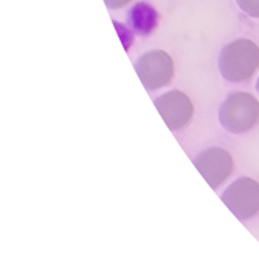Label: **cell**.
<instances>
[{"instance_id":"obj_1","label":"cell","mask_w":259,"mask_h":259,"mask_svg":"<svg viewBox=\"0 0 259 259\" xmlns=\"http://www.w3.org/2000/svg\"><path fill=\"white\" fill-rule=\"evenodd\" d=\"M219 72L225 81H248L259 68V47L250 39H236L219 55Z\"/></svg>"},{"instance_id":"obj_2","label":"cell","mask_w":259,"mask_h":259,"mask_svg":"<svg viewBox=\"0 0 259 259\" xmlns=\"http://www.w3.org/2000/svg\"><path fill=\"white\" fill-rule=\"evenodd\" d=\"M219 123L230 134H245L259 123V101L247 92L231 93L219 109Z\"/></svg>"},{"instance_id":"obj_3","label":"cell","mask_w":259,"mask_h":259,"mask_svg":"<svg viewBox=\"0 0 259 259\" xmlns=\"http://www.w3.org/2000/svg\"><path fill=\"white\" fill-rule=\"evenodd\" d=\"M134 67L148 92L166 87L174 78L172 58L164 50H149L143 53L135 61Z\"/></svg>"},{"instance_id":"obj_4","label":"cell","mask_w":259,"mask_h":259,"mask_svg":"<svg viewBox=\"0 0 259 259\" xmlns=\"http://www.w3.org/2000/svg\"><path fill=\"white\" fill-rule=\"evenodd\" d=\"M222 202L241 221L259 213V183L250 177H241L230 183L222 194Z\"/></svg>"},{"instance_id":"obj_5","label":"cell","mask_w":259,"mask_h":259,"mask_svg":"<svg viewBox=\"0 0 259 259\" xmlns=\"http://www.w3.org/2000/svg\"><path fill=\"white\" fill-rule=\"evenodd\" d=\"M196 169L202 174L206 183L218 190V188L231 176L234 169V161L231 154L219 146H211L199 152L194 160Z\"/></svg>"},{"instance_id":"obj_6","label":"cell","mask_w":259,"mask_h":259,"mask_svg":"<svg viewBox=\"0 0 259 259\" xmlns=\"http://www.w3.org/2000/svg\"><path fill=\"white\" fill-rule=\"evenodd\" d=\"M155 109L171 131H182L194 118V104L186 93L169 90L154 101Z\"/></svg>"},{"instance_id":"obj_7","label":"cell","mask_w":259,"mask_h":259,"mask_svg":"<svg viewBox=\"0 0 259 259\" xmlns=\"http://www.w3.org/2000/svg\"><path fill=\"white\" fill-rule=\"evenodd\" d=\"M127 23L134 31L149 34L157 27V13L146 4H138L131 10Z\"/></svg>"},{"instance_id":"obj_8","label":"cell","mask_w":259,"mask_h":259,"mask_svg":"<svg viewBox=\"0 0 259 259\" xmlns=\"http://www.w3.org/2000/svg\"><path fill=\"white\" fill-rule=\"evenodd\" d=\"M236 4L247 16L259 19V0H236Z\"/></svg>"},{"instance_id":"obj_9","label":"cell","mask_w":259,"mask_h":259,"mask_svg":"<svg viewBox=\"0 0 259 259\" xmlns=\"http://www.w3.org/2000/svg\"><path fill=\"white\" fill-rule=\"evenodd\" d=\"M131 2L134 0H104V4L109 10H120V8H124L127 7Z\"/></svg>"},{"instance_id":"obj_10","label":"cell","mask_w":259,"mask_h":259,"mask_svg":"<svg viewBox=\"0 0 259 259\" xmlns=\"http://www.w3.org/2000/svg\"><path fill=\"white\" fill-rule=\"evenodd\" d=\"M256 90H257V93H259V78H257V82H256Z\"/></svg>"}]
</instances>
